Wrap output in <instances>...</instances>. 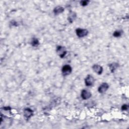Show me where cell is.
<instances>
[{
  "label": "cell",
  "instance_id": "obj_1",
  "mask_svg": "<svg viewBox=\"0 0 129 129\" xmlns=\"http://www.w3.org/2000/svg\"><path fill=\"white\" fill-rule=\"evenodd\" d=\"M56 50L57 54L62 58H64L67 54V51L65 47L62 46H58Z\"/></svg>",
  "mask_w": 129,
  "mask_h": 129
},
{
  "label": "cell",
  "instance_id": "obj_2",
  "mask_svg": "<svg viewBox=\"0 0 129 129\" xmlns=\"http://www.w3.org/2000/svg\"><path fill=\"white\" fill-rule=\"evenodd\" d=\"M76 34L79 37H83L88 34V31L85 29L78 28L76 30Z\"/></svg>",
  "mask_w": 129,
  "mask_h": 129
},
{
  "label": "cell",
  "instance_id": "obj_3",
  "mask_svg": "<svg viewBox=\"0 0 129 129\" xmlns=\"http://www.w3.org/2000/svg\"><path fill=\"white\" fill-rule=\"evenodd\" d=\"M72 69L71 67L69 65H65L64 66L62 70V73L64 76H67L71 74L72 72Z\"/></svg>",
  "mask_w": 129,
  "mask_h": 129
},
{
  "label": "cell",
  "instance_id": "obj_4",
  "mask_svg": "<svg viewBox=\"0 0 129 129\" xmlns=\"http://www.w3.org/2000/svg\"><path fill=\"white\" fill-rule=\"evenodd\" d=\"M109 88V85L107 83H102L98 88V91L100 93H104L106 92Z\"/></svg>",
  "mask_w": 129,
  "mask_h": 129
},
{
  "label": "cell",
  "instance_id": "obj_5",
  "mask_svg": "<svg viewBox=\"0 0 129 129\" xmlns=\"http://www.w3.org/2000/svg\"><path fill=\"white\" fill-rule=\"evenodd\" d=\"M94 82V79L91 75H88L85 79V85L87 86H90L93 84Z\"/></svg>",
  "mask_w": 129,
  "mask_h": 129
},
{
  "label": "cell",
  "instance_id": "obj_6",
  "mask_svg": "<svg viewBox=\"0 0 129 129\" xmlns=\"http://www.w3.org/2000/svg\"><path fill=\"white\" fill-rule=\"evenodd\" d=\"M33 111L29 108H26L24 110V116L26 119L30 118L33 115Z\"/></svg>",
  "mask_w": 129,
  "mask_h": 129
},
{
  "label": "cell",
  "instance_id": "obj_7",
  "mask_svg": "<svg viewBox=\"0 0 129 129\" xmlns=\"http://www.w3.org/2000/svg\"><path fill=\"white\" fill-rule=\"evenodd\" d=\"M81 97L83 99L86 100L90 98L92 95L90 92L86 90H83L81 92Z\"/></svg>",
  "mask_w": 129,
  "mask_h": 129
},
{
  "label": "cell",
  "instance_id": "obj_8",
  "mask_svg": "<svg viewBox=\"0 0 129 129\" xmlns=\"http://www.w3.org/2000/svg\"><path fill=\"white\" fill-rule=\"evenodd\" d=\"M92 68L94 71L98 75H101L103 72V68L98 65H94Z\"/></svg>",
  "mask_w": 129,
  "mask_h": 129
},
{
  "label": "cell",
  "instance_id": "obj_9",
  "mask_svg": "<svg viewBox=\"0 0 129 129\" xmlns=\"http://www.w3.org/2000/svg\"><path fill=\"white\" fill-rule=\"evenodd\" d=\"M76 17H77V15L76 13L74 12L71 11L69 14L68 20L70 22V23H72L75 20V19L76 18Z\"/></svg>",
  "mask_w": 129,
  "mask_h": 129
},
{
  "label": "cell",
  "instance_id": "obj_10",
  "mask_svg": "<svg viewBox=\"0 0 129 129\" xmlns=\"http://www.w3.org/2000/svg\"><path fill=\"white\" fill-rule=\"evenodd\" d=\"M64 8L62 6H58L55 8L54 10V12L55 15H58L64 12Z\"/></svg>",
  "mask_w": 129,
  "mask_h": 129
},
{
  "label": "cell",
  "instance_id": "obj_11",
  "mask_svg": "<svg viewBox=\"0 0 129 129\" xmlns=\"http://www.w3.org/2000/svg\"><path fill=\"white\" fill-rule=\"evenodd\" d=\"M110 70L112 72V73H114L115 71L116 70V69L119 67V64L116 63H114L112 64H111L109 65Z\"/></svg>",
  "mask_w": 129,
  "mask_h": 129
},
{
  "label": "cell",
  "instance_id": "obj_12",
  "mask_svg": "<svg viewBox=\"0 0 129 129\" xmlns=\"http://www.w3.org/2000/svg\"><path fill=\"white\" fill-rule=\"evenodd\" d=\"M39 44V41L38 40V39L36 38H33L32 39L31 41V45L34 46V47H36Z\"/></svg>",
  "mask_w": 129,
  "mask_h": 129
},
{
  "label": "cell",
  "instance_id": "obj_13",
  "mask_svg": "<svg viewBox=\"0 0 129 129\" xmlns=\"http://www.w3.org/2000/svg\"><path fill=\"white\" fill-rule=\"evenodd\" d=\"M122 32L121 31L117 30L115 31V32L113 34V35L115 37H120L122 35Z\"/></svg>",
  "mask_w": 129,
  "mask_h": 129
},
{
  "label": "cell",
  "instance_id": "obj_14",
  "mask_svg": "<svg viewBox=\"0 0 129 129\" xmlns=\"http://www.w3.org/2000/svg\"><path fill=\"white\" fill-rule=\"evenodd\" d=\"M89 3V1H82L80 2V4L82 6H86Z\"/></svg>",
  "mask_w": 129,
  "mask_h": 129
},
{
  "label": "cell",
  "instance_id": "obj_15",
  "mask_svg": "<svg viewBox=\"0 0 129 129\" xmlns=\"http://www.w3.org/2000/svg\"><path fill=\"white\" fill-rule=\"evenodd\" d=\"M129 106L127 105H124L122 107V110L123 111H126L128 109Z\"/></svg>",
  "mask_w": 129,
  "mask_h": 129
}]
</instances>
